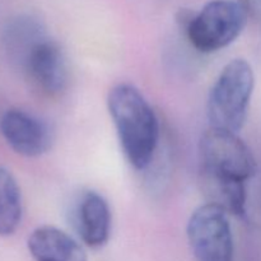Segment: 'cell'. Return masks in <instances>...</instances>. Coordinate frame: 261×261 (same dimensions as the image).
<instances>
[{
    "mask_svg": "<svg viewBox=\"0 0 261 261\" xmlns=\"http://www.w3.org/2000/svg\"><path fill=\"white\" fill-rule=\"evenodd\" d=\"M237 2L244 8L247 17L261 22V0H237Z\"/></svg>",
    "mask_w": 261,
    "mask_h": 261,
    "instance_id": "cell-12",
    "label": "cell"
},
{
    "mask_svg": "<svg viewBox=\"0 0 261 261\" xmlns=\"http://www.w3.org/2000/svg\"><path fill=\"white\" fill-rule=\"evenodd\" d=\"M28 251L35 261H87L86 251L71 236L53 226H42L31 233Z\"/></svg>",
    "mask_w": 261,
    "mask_h": 261,
    "instance_id": "cell-9",
    "label": "cell"
},
{
    "mask_svg": "<svg viewBox=\"0 0 261 261\" xmlns=\"http://www.w3.org/2000/svg\"><path fill=\"white\" fill-rule=\"evenodd\" d=\"M23 216L19 185L9 170L0 166V236H10L20 226Z\"/></svg>",
    "mask_w": 261,
    "mask_h": 261,
    "instance_id": "cell-11",
    "label": "cell"
},
{
    "mask_svg": "<svg viewBox=\"0 0 261 261\" xmlns=\"http://www.w3.org/2000/svg\"><path fill=\"white\" fill-rule=\"evenodd\" d=\"M196 261H233V237L228 213L206 203L193 212L186 227Z\"/></svg>",
    "mask_w": 261,
    "mask_h": 261,
    "instance_id": "cell-5",
    "label": "cell"
},
{
    "mask_svg": "<svg viewBox=\"0 0 261 261\" xmlns=\"http://www.w3.org/2000/svg\"><path fill=\"white\" fill-rule=\"evenodd\" d=\"M254 86L251 65L244 59L229 61L209 92L206 114L211 127L237 134L246 121Z\"/></svg>",
    "mask_w": 261,
    "mask_h": 261,
    "instance_id": "cell-2",
    "label": "cell"
},
{
    "mask_svg": "<svg viewBox=\"0 0 261 261\" xmlns=\"http://www.w3.org/2000/svg\"><path fill=\"white\" fill-rule=\"evenodd\" d=\"M247 18L237 0H211L199 12L182 10L178 22L195 50L212 54L231 45L244 31Z\"/></svg>",
    "mask_w": 261,
    "mask_h": 261,
    "instance_id": "cell-3",
    "label": "cell"
},
{
    "mask_svg": "<svg viewBox=\"0 0 261 261\" xmlns=\"http://www.w3.org/2000/svg\"><path fill=\"white\" fill-rule=\"evenodd\" d=\"M199 184L208 203L236 217L246 214V182L199 171Z\"/></svg>",
    "mask_w": 261,
    "mask_h": 261,
    "instance_id": "cell-10",
    "label": "cell"
},
{
    "mask_svg": "<svg viewBox=\"0 0 261 261\" xmlns=\"http://www.w3.org/2000/svg\"><path fill=\"white\" fill-rule=\"evenodd\" d=\"M107 107L126 160L135 170L147 168L160 139V122L153 107L139 89L127 83L110 89Z\"/></svg>",
    "mask_w": 261,
    "mask_h": 261,
    "instance_id": "cell-1",
    "label": "cell"
},
{
    "mask_svg": "<svg viewBox=\"0 0 261 261\" xmlns=\"http://www.w3.org/2000/svg\"><path fill=\"white\" fill-rule=\"evenodd\" d=\"M199 171L247 182L256 172V161L246 143L227 130L209 127L199 142Z\"/></svg>",
    "mask_w": 261,
    "mask_h": 261,
    "instance_id": "cell-4",
    "label": "cell"
},
{
    "mask_svg": "<svg viewBox=\"0 0 261 261\" xmlns=\"http://www.w3.org/2000/svg\"><path fill=\"white\" fill-rule=\"evenodd\" d=\"M73 222L82 241L92 249L102 247L111 233V211L106 199L96 191H86L76 201Z\"/></svg>",
    "mask_w": 261,
    "mask_h": 261,
    "instance_id": "cell-8",
    "label": "cell"
},
{
    "mask_svg": "<svg viewBox=\"0 0 261 261\" xmlns=\"http://www.w3.org/2000/svg\"><path fill=\"white\" fill-rule=\"evenodd\" d=\"M17 65L32 86L46 96H58L68 84V63L64 51L47 35L33 43Z\"/></svg>",
    "mask_w": 261,
    "mask_h": 261,
    "instance_id": "cell-6",
    "label": "cell"
},
{
    "mask_svg": "<svg viewBox=\"0 0 261 261\" xmlns=\"http://www.w3.org/2000/svg\"><path fill=\"white\" fill-rule=\"evenodd\" d=\"M0 132L8 145L23 157H40L53 145V132L47 122L19 109L4 112L0 119Z\"/></svg>",
    "mask_w": 261,
    "mask_h": 261,
    "instance_id": "cell-7",
    "label": "cell"
}]
</instances>
